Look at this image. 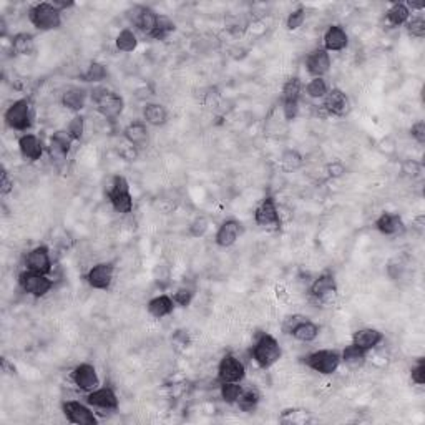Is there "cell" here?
<instances>
[{
    "instance_id": "6da1fadb",
    "label": "cell",
    "mask_w": 425,
    "mask_h": 425,
    "mask_svg": "<svg viewBox=\"0 0 425 425\" xmlns=\"http://www.w3.org/2000/svg\"><path fill=\"white\" fill-rule=\"evenodd\" d=\"M90 102L106 122L112 123L117 122L125 110V100L122 95L105 85H97L90 90Z\"/></svg>"
},
{
    "instance_id": "7a4b0ae2",
    "label": "cell",
    "mask_w": 425,
    "mask_h": 425,
    "mask_svg": "<svg viewBox=\"0 0 425 425\" xmlns=\"http://www.w3.org/2000/svg\"><path fill=\"white\" fill-rule=\"evenodd\" d=\"M249 356L254 360V364L260 369H271L274 364L279 363V359L283 357V347H281L279 341L276 339L269 332H260L251 345V351Z\"/></svg>"
},
{
    "instance_id": "3957f363",
    "label": "cell",
    "mask_w": 425,
    "mask_h": 425,
    "mask_svg": "<svg viewBox=\"0 0 425 425\" xmlns=\"http://www.w3.org/2000/svg\"><path fill=\"white\" fill-rule=\"evenodd\" d=\"M3 122L7 128L14 130L19 133H30L34 126V106H32L30 98L23 97L10 103L7 110L3 112Z\"/></svg>"
},
{
    "instance_id": "277c9868",
    "label": "cell",
    "mask_w": 425,
    "mask_h": 425,
    "mask_svg": "<svg viewBox=\"0 0 425 425\" xmlns=\"http://www.w3.org/2000/svg\"><path fill=\"white\" fill-rule=\"evenodd\" d=\"M29 22L41 32L60 29L63 23V12L54 2H38L29 9Z\"/></svg>"
},
{
    "instance_id": "5b68a950",
    "label": "cell",
    "mask_w": 425,
    "mask_h": 425,
    "mask_svg": "<svg viewBox=\"0 0 425 425\" xmlns=\"http://www.w3.org/2000/svg\"><path fill=\"white\" fill-rule=\"evenodd\" d=\"M301 363L317 374L332 376L339 371L343 359H341V351H337V349H319V351L304 356Z\"/></svg>"
},
{
    "instance_id": "8992f818",
    "label": "cell",
    "mask_w": 425,
    "mask_h": 425,
    "mask_svg": "<svg viewBox=\"0 0 425 425\" xmlns=\"http://www.w3.org/2000/svg\"><path fill=\"white\" fill-rule=\"evenodd\" d=\"M106 198H108L110 205L118 214H130L133 211V194L132 186H130L128 180L122 174L112 178L110 188L106 189Z\"/></svg>"
},
{
    "instance_id": "52a82bcc",
    "label": "cell",
    "mask_w": 425,
    "mask_h": 425,
    "mask_svg": "<svg viewBox=\"0 0 425 425\" xmlns=\"http://www.w3.org/2000/svg\"><path fill=\"white\" fill-rule=\"evenodd\" d=\"M304 83L299 77H289L281 89V106L288 122L296 120L301 108V97L304 93Z\"/></svg>"
},
{
    "instance_id": "ba28073f",
    "label": "cell",
    "mask_w": 425,
    "mask_h": 425,
    "mask_svg": "<svg viewBox=\"0 0 425 425\" xmlns=\"http://www.w3.org/2000/svg\"><path fill=\"white\" fill-rule=\"evenodd\" d=\"M19 286L27 296L35 297V299H42L54 289V279L47 276V274L32 273L23 269L19 274Z\"/></svg>"
},
{
    "instance_id": "9c48e42d",
    "label": "cell",
    "mask_w": 425,
    "mask_h": 425,
    "mask_svg": "<svg viewBox=\"0 0 425 425\" xmlns=\"http://www.w3.org/2000/svg\"><path fill=\"white\" fill-rule=\"evenodd\" d=\"M246 379V365L243 360L233 352H226L218 363L216 369V382L226 384V382H241Z\"/></svg>"
},
{
    "instance_id": "30bf717a",
    "label": "cell",
    "mask_w": 425,
    "mask_h": 425,
    "mask_svg": "<svg viewBox=\"0 0 425 425\" xmlns=\"http://www.w3.org/2000/svg\"><path fill=\"white\" fill-rule=\"evenodd\" d=\"M337 291H339V286H337V279H336L334 273H331V271H325L323 274H319V276L312 281L308 289L309 297H311L314 303H317V304L331 303V301L337 296Z\"/></svg>"
},
{
    "instance_id": "8fae6325",
    "label": "cell",
    "mask_w": 425,
    "mask_h": 425,
    "mask_svg": "<svg viewBox=\"0 0 425 425\" xmlns=\"http://www.w3.org/2000/svg\"><path fill=\"white\" fill-rule=\"evenodd\" d=\"M254 223L263 229H279L283 225L279 208L273 196H264L254 209Z\"/></svg>"
},
{
    "instance_id": "7c38bea8",
    "label": "cell",
    "mask_w": 425,
    "mask_h": 425,
    "mask_svg": "<svg viewBox=\"0 0 425 425\" xmlns=\"http://www.w3.org/2000/svg\"><path fill=\"white\" fill-rule=\"evenodd\" d=\"M158 15L152 7L148 5H135L126 12V17H128L130 23H132L133 30H138L145 37H152L154 27H157Z\"/></svg>"
},
{
    "instance_id": "4fadbf2b",
    "label": "cell",
    "mask_w": 425,
    "mask_h": 425,
    "mask_svg": "<svg viewBox=\"0 0 425 425\" xmlns=\"http://www.w3.org/2000/svg\"><path fill=\"white\" fill-rule=\"evenodd\" d=\"M62 414L67 422L75 425H97L98 417L95 415L93 407L89 404H83L80 400H65L62 402Z\"/></svg>"
},
{
    "instance_id": "5bb4252c",
    "label": "cell",
    "mask_w": 425,
    "mask_h": 425,
    "mask_svg": "<svg viewBox=\"0 0 425 425\" xmlns=\"http://www.w3.org/2000/svg\"><path fill=\"white\" fill-rule=\"evenodd\" d=\"M115 269H117V266L110 261H102V263L91 266L85 276L87 284L97 291H110L115 279Z\"/></svg>"
},
{
    "instance_id": "9a60e30c",
    "label": "cell",
    "mask_w": 425,
    "mask_h": 425,
    "mask_svg": "<svg viewBox=\"0 0 425 425\" xmlns=\"http://www.w3.org/2000/svg\"><path fill=\"white\" fill-rule=\"evenodd\" d=\"M85 402L90 407L105 412H117L120 409V399H118L115 389L110 387V385H100L95 391L89 392L85 395Z\"/></svg>"
},
{
    "instance_id": "2e32d148",
    "label": "cell",
    "mask_w": 425,
    "mask_h": 425,
    "mask_svg": "<svg viewBox=\"0 0 425 425\" xmlns=\"http://www.w3.org/2000/svg\"><path fill=\"white\" fill-rule=\"evenodd\" d=\"M23 266H25L27 271L47 274V276H49L51 269H54V261H51V253L49 246L38 244L35 246V248H32L30 251L25 254Z\"/></svg>"
},
{
    "instance_id": "e0dca14e",
    "label": "cell",
    "mask_w": 425,
    "mask_h": 425,
    "mask_svg": "<svg viewBox=\"0 0 425 425\" xmlns=\"http://www.w3.org/2000/svg\"><path fill=\"white\" fill-rule=\"evenodd\" d=\"M323 110L329 117L344 118L345 115L351 112V100H349L347 93L341 90L339 87H332L329 93L323 98Z\"/></svg>"
},
{
    "instance_id": "ac0fdd59",
    "label": "cell",
    "mask_w": 425,
    "mask_h": 425,
    "mask_svg": "<svg viewBox=\"0 0 425 425\" xmlns=\"http://www.w3.org/2000/svg\"><path fill=\"white\" fill-rule=\"evenodd\" d=\"M70 377L75 387H77L78 391L85 392V394H89V392L100 387V377H98V372L97 369H95V365L90 363L78 364L77 367L71 371Z\"/></svg>"
},
{
    "instance_id": "d6986e66",
    "label": "cell",
    "mask_w": 425,
    "mask_h": 425,
    "mask_svg": "<svg viewBox=\"0 0 425 425\" xmlns=\"http://www.w3.org/2000/svg\"><path fill=\"white\" fill-rule=\"evenodd\" d=\"M304 65L311 78H324L332 67L331 54L323 47H316L308 54Z\"/></svg>"
},
{
    "instance_id": "ffe728a7",
    "label": "cell",
    "mask_w": 425,
    "mask_h": 425,
    "mask_svg": "<svg viewBox=\"0 0 425 425\" xmlns=\"http://www.w3.org/2000/svg\"><path fill=\"white\" fill-rule=\"evenodd\" d=\"M71 145H73V140H71L65 130L55 132L49 138V143H47V153H49L50 160L54 163H65L69 160Z\"/></svg>"
},
{
    "instance_id": "44dd1931",
    "label": "cell",
    "mask_w": 425,
    "mask_h": 425,
    "mask_svg": "<svg viewBox=\"0 0 425 425\" xmlns=\"http://www.w3.org/2000/svg\"><path fill=\"white\" fill-rule=\"evenodd\" d=\"M17 146H19V152H21V157L25 161H30V163L41 161L43 153H45V150H47L45 143H43L42 138L35 133L21 135Z\"/></svg>"
},
{
    "instance_id": "7402d4cb",
    "label": "cell",
    "mask_w": 425,
    "mask_h": 425,
    "mask_svg": "<svg viewBox=\"0 0 425 425\" xmlns=\"http://www.w3.org/2000/svg\"><path fill=\"white\" fill-rule=\"evenodd\" d=\"M244 228L241 225V221L234 220V218H228L223 223L220 225L216 234H214V243L220 248H231L233 244H236V241L240 240L241 234H243Z\"/></svg>"
},
{
    "instance_id": "603a6c76",
    "label": "cell",
    "mask_w": 425,
    "mask_h": 425,
    "mask_svg": "<svg viewBox=\"0 0 425 425\" xmlns=\"http://www.w3.org/2000/svg\"><path fill=\"white\" fill-rule=\"evenodd\" d=\"M385 336L384 332H380L379 329L374 328H363L357 329V331L352 334L351 344L356 345L357 349L364 351L365 354H371L372 351L379 349V345L384 343Z\"/></svg>"
},
{
    "instance_id": "cb8c5ba5",
    "label": "cell",
    "mask_w": 425,
    "mask_h": 425,
    "mask_svg": "<svg viewBox=\"0 0 425 425\" xmlns=\"http://www.w3.org/2000/svg\"><path fill=\"white\" fill-rule=\"evenodd\" d=\"M349 47V34L343 25H329L323 35V49L329 54L332 51H343Z\"/></svg>"
},
{
    "instance_id": "d4e9b609",
    "label": "cell",
    "mask_w": 425,
    "mask_h": 425,
    "mask_svg": "<svg viewBox=\"0 0 425 425\" xmlns=\"http://www.w3.org/2000/svg\"><path fill=\"white\" fill-rule=\"evenodd\" d=\"M123 138L128 145L135 146L137 150L145 148L150 141V130L143 120H133L123 128Z\"/></svg>"
},
{
    "instance_id": "484cf974",
    "label": "cell",
    "mask_w": 425,
    "mask_h": 425,
    "mask_svg": "<svg viewBox=\"0 0 425 425\" xmlns=\"http://www.w3.org/2000/svg\"><path fill=\"white\" fill-rule=\"evenodd\" d=\"M90 100V91L83 87H69L62 93L60 102L63 108L70 110L75 115H78L87 106V102Z\"/></svg>"
},
{
    "instance_id": "4316f807",
    "label": "cell",
    "mask_w": 425,
    "mask_h": 425,
    "mask_svg": "<svg viewBox=\"0 0 425 425\" xmlns=\"http://www.w3.org/2000/svg\"><path fill=\"white\" fill-rule=\"evenodd\" d=\"M376 229L384 236H397L405 229L404 220L399 213L392 211H384L379 214V218L376 220Z\"/></svg>"
},
{
    "instance_id": "83f0119b",
    "label": "cell",
    "mask_w": 425,
    "mask_h": 425,
    "mask_svg": "<svg viewBox=\"0 0 425 425\" xmlns=\"http://www.w3.org/2000/svg\"><path fill=\"white\" fill-rule=\"evenodd\" d=\"M321 334V325L314 321L309 319V317L303 316V319L299 321L294 328L289 331L288 336H291L292 339L299 341V343L304 344H311L317 339Z\"/></svg>"
},
{
    "instance_id": "f1b7e54d",
    "label": "cell",
    "mask_w": 425,
    "mask_h": 425,
    "mask_svg": "<svg viewBox=\"0 0 425 425\" xmlns=\"http://www.w3.org/2000/svg\"><path fill=\"white\" fill-rule=\"evenodd\" d=\"M174 308H176V304H174L173 297L168 296V294L154 296L148 301V304H146V311H148L150 316L154 317V319H163V317L172 316L174 312Z\"/></svg>"
},
{
    "instance_id": "f546056e",
    "label": "cell",
    "mask_w": 425,
    "mask_h": 425,
    "mask_svg": "<svg viewBox=\"0 0 425 425\" xmlns=\"http://www.w3.org/2000/svg\"><path fill=\"white\" fill-rule=\"evenodd\" d=\"M168 110H166L165 105L157 102H150L143 106V118L141 120L150 126H163L168 123Z\"/></svg>"
},
{
    "instance_id": "4dcf8cb0",
    "label": "cell",
    "mask_w": 425,
    "mask_h": 425,
    "mask_svg": "<svg viewBox=\"0 0 425 425\" xmlns=\"http://www.w3.org/2000/svg\"><path fill=\"white\" fill-rule=\"evenodd\" d=\"M412 17V12L409 9L407 2H394L385 12V22L392 27V29H399L404 27Z\"/></svg>"
},
{
    "instance_id": "1f68e13d",
    "label": "cell",
    "mask_w": 425,
    "mask_h": 425,
    "mask_svg": "<svg viewBox=\"0 0 425 425\" xmlns=\"http://www.w3.org/2000/svg\"><path fill=\"white\" fill-rule=\"evenodd\" d=\"M12 54L17 57H27L32 55L35 50V37L29 32H17L14 37L10 38Z\"/></svg>"
},
{
    "instance_id": "d6a6232c",
    "label": "cell",
    "mask_w": 425,
    "mask_h": 425,
    "mask_svg": "<svg viewBox=\"0 0 425 425\" xmlns=\"http://www.w3.org/2000/svg\"><path fill=\"white\" fill-rule=\"evenodd\" d=\"M260 402H261L260 391H257L256 387H253V385H249V387H244V385H243V392H241L240 399H238L236 407L240 409L241 412H246V414H249V412L256 411Z\"/></svg>"
},
{
    "instance_id": "836d02e7",
    "label": "cell",
    "mask_w": 425,
    "mask_h": 425,
    "mask_svg": "<svg viewBox=\"0 0 425 425\" xmlns=\"http://www.w3.org/2000/svg\"><path fill=\"white\" fill-rule=\"evenodd\" d=\"M108 77V69L100 62H91L87 67L85 71H82L78 75V80L83 83H95V85H100L103 80H106Z\"/></svg>"
},
{
    "instance_id": "e575fe53",
    "label": "cell",
    "mask_w": 425,
    "mask_h": 425,
    "mask_svg": "<svg viewBox=\"0 0 425 425\" xmlns=\"http://www.w3.org/2000/svg\"><path fill=\"white\" fill-rule=\"evenodd\" d=\"M341 359H343V364L347 365L351 369L363 367V365L367 363L369 354H365L364 351L357 349L356 345L349 344L344 351H341Z\"/></svg>"
},
{
    "instance_id": "d590c367",
    "label": "cell",
    "mask_w": 425,
    "mask_h": 425,
    "mask_svg": "<svg viewBox=\"0 0 425 425\" xmlns=\"http://www.w3.org/2000/svg\"><path fill=\"white\" fill-rule=\"evenodd\" d=\"M115 45H117V49L123 51V54H132L138 49V37H137V32L133 29H123L120 30V34L117 35V38H115Z\"/></svg>"
},
{
    "instance_id": "8d00e7d4",
    "label": "cell",
    "mask_w": 425,
    "mask_h": 425,
    "mask_svg": "<svg viewBox=\"0 0 425 425\" xmlns=\"http://www.w3.org/2000/svg\"><path fill=\"white\" fill-rule=\"evenodd\" d=\"M331 87L325 82V78H311L304 85V93L306 97H309L311 100H323L325 95L329 93Z\"/></svg>"
},
{
    "instance_id": "74e56055",
    "label": "cell",
    "mask_w": 425,
    "mask_h": 425,
    "mask_svg": "<svg viewBox=\"0 0 425 425\" xmlns=\"http://www.w3.org/2000/svg\"><path fill=\"white\" fill-rule=\"evenodd\" d=\"M176 30V23H174L168 15H158V22L157 27H154L153 34H152V41H166L173 32Z\"/></svg>"
},
{
    "instance_id": "f35d334b",
    "label": "cell",
    "mask_w": 425,
    "mask_h": 425,
    "mask_svg": "<svg viewBox=\"0 0 425 425\" xmlns=\"http://www.w3.org/2000/svg\"><path fill=\"white\" fill-rule=\"evenodd\" d=\"M241 392H243V385H241V382L220 384V397L221 400L228 405H236Z\"/></svg>"
},
{
    "instance_id": "ab89813d",
    "label": "cell",
    "mask_w": 425,
    "mask_h": 425,
    "mask_svg": "<svg viewBox=\"0 0 425 425\" xmlns=\"http://www.w3.org/2000/svg\"><path fill=\"white\" fill-rule=\"evenodd\" d=\"M281 166H283L284 172H296L303 166L304 157L297 150H286V152L281 154Z\"/></svg>"
},
{
    "instance_id": "60d3db41",
    "label": "cell",
    "mask_w": 425,
    "mask_h": 425,
    "mask_svg": "<svg viewBox=\"0 0 425 425\" xmlns=\"http://www.w3.org/2000/svg\"><path fill=\"white\" fill-rule=\"evenodd\" d=\"M85 117L83 115H73V118L69 122V125H67L65 132L69 133V137L71 138L73 141H80L83 138V135H85Z\"/></svg>"
},
{
    "instance_id": "b9f144b4",
    "label": "cell",
    "mask_w": 425,
    "mask_h": 425,
    "mask_svg": "<svg viewBox=\"0 0 425 425\" xmlns=\"http://www.w3.org/2000/svg\"><path fill=\"white\" fill-rule=\"evenodd\" d=\"M194 289L188 288V286H181V288H178L176 291L173 292V301L174 304L178 306V308H189L194 299Z\"/></svg>"
},
{
    "instance_id": "7bdbcfd3",
    "label": "cell",
    "mask_w": 425,
    "mask_h": 425,
    "mask_svg": "<svg viewBox=\"0 0 425 425\" xmlns=\"http://www.w3.org/2000/svg\"><path fill=\"white\" fill-rule=\"evenodd\" d=\"M304 22H306V9L303 5H299L288 15V19H286V29L289 32H296L304 25Z\"/></svg>"
},
{
    "instance_id": "ee69618b",
    "label": "cell",
    "mask_w": 425,
    "mask_h": 425,
    "mask_svg": "<svg viewBox=\"0 0 425 425\" xmlns=\"http://www.w3.org/2000/svg\"><path fill=\"white\" fill-rule=\"evenodd\" d=\"M404 27L407 29L411 37H414V38H424L425 37V19L422 17V15H415V17H411Z\"/></svg>"
},
{
    "instance_id": "f6af8a7d",
    "label": "cell",
    "mask_w": 425,
    "mask_h": 425,
    "mask_svg": "<svg viewBox=\"0 0 425 425\" xmlns=\"http://www.w3.org/2000/svg\"><path fill=\"white\" fill-rule=\"evenodd\" d=\"M308 411H301V409H288L281 415V422L286 424H304L308 420Z\"/></svg>"
},
{
    "instance_id": "bcb514c9",
    "label": "cell",
    "mask_w": 425,
    "mask_h": 425,
    "mask_svg": "<svg viewBox=\"0 0 425 425\" xmlns=\"http://www.w3.org/2000/svg\"><path fill=\"white\" fill-rule=\"evenodd\" d=\"M209 229V221L205 216H198L196 220L192 221L188 226V233L192 238H203Z\"/></svg>"
},
{
    "instance_id": "7dc6e473",
    "label": "cell",
    "mask_w": 425,
    "mask_h": 425,
    "mask_svg": "<svg viewBox=\"0 0 425 425\" xmlns=\"http://www.w3.org/2000/svg\"><path fill=\"white\" fill-rule=\"evenodd\" d=\"M402 173L405 174V176L412 178V180H417V178L422 176L424 165L417 160H407V161H404V165H402Z\"/></svg>"
},
{
    "instance_id": "c3c4849f",
    "label": "cell",
    "mask_w": 425,
    "mask_h": 425,
    "mask_svg": "<svg viewBox=\"0 0 425 425\" xmlns=\"http://www.w3.org/2000/svg\"><path fill=\"white\" fill-rule=\"evenodd\" d=\"M411 380L415 385H424L425 384V360L420 357L417 363L412 365L411 369Z\"/></svg>"
},
{
    "instance_id": "681fc988",
    "label": "cell",
    "mask_w": 425,
    "mask_h": 425,
    "mask_svg": "<svg viewBox=\"0 0 425 425\" xmlns=\"http://www.w3.org/2000/svg\"><path fill=\"white\" fill-rule=\"evenodd\" d=\"M12 192H14V178H12L9 170L2 168V173H0V194L9 196Z\"/></svg>"
},
{
    "instance_id": "f907efd6",
    "label": "cell",
    "mask_w": 425,
    "mask_h": 425,
    "mask_svg": "<svg viewBox=\"0 0 425 425\" xmlns=\"http://www.w3.org/2000/svg\"><path fill=\"white\" fill-rule=\"evenodd\" d=\"M325 173H328L329 178H332V180H336V178H341L345 174V165L343 161H332L329 163L328 166H325Z\"/></svg>"
},
{
    "instance_id": "816d5d0a",
    "label": "cell",
    "mask_w": 425,
    "mask_h": 425,
    "mask_svg": "<svg viewBox=\"0 0 425 425\" xmlns=\"http://www.w3.org/2000/svg\"><path fill=\"white\" fill-rule=\"evenodd\" d=\"M411 137L414 138V140L419 143V145H424L425 143V122L419 120L417 123H414L411 128Z\"/></svg>"
},
{
    "instance_id": "f5cc1de1",
    "label": "cell",
    "mask_w": 425,
    "mask_h": 425,
    "mask_svg": "<svg viewBox=\"0 0 425 425\" xmlns=\"http://www.w3.org/2000/svg\"><path fill=\"white\" fill-rule=\"evenodd\" d=\"M2 371L5 372V374L14 376L15 374V365L12 364L9 359H5V357H3V359H2Z\"/></svg>"
},
{
    "instance_id": "db71d44e",
    "label": "cell",
    "mask_w": 425,
    "mask_h": 425,
    "mask_svg": "<svg viewBox=\"0 0 425 425\" xmlns=\"http://www.w3.org/2000/svg\"><path fill=\"white\" fill-rule=\"evenodd\" d=\"M0 35H2V37H7V22L3 17H0Z\"/></svg>"
}]
</instances>
